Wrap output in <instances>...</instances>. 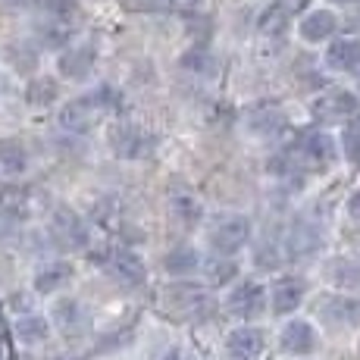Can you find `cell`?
Returning a JSON list of instances; mask_svg holds the SVG:
<instances>
[{
	"mask_svg": "<svg viewBox=\"0 0 360 360\" xmlns=\"http://www.w3.org/2000/svg\"><path fill=\"white\" fill-rule=\"evenodd\" d=\"M304 292H307L304 279H295V276H288V279H279L273 285V310L279 316L295 314V310L301 307V301H304Z\"/></svg>",
	"mask_w": 360,
	"mask_h": 360,
	"instance_id": "cell-16",
	"label": "cell"
},
{
	"mask_svg": "<svg viewBox=\"0 0 360 360\" xmlns=\"http://www.w3.org/2000/svg\"><path fill=\"white\" fill-rule=\"evenodd\" d=\"M110 148L122 160H141V157H148L154 150V135H148L138 126H120L110 135Z\"/></svg>",
	"mask_w": 360,
	"mask_h": 360,
	"instance_id": "cell-5",
	"label": "cell"
},
{
	"mask_svg": "<svg viewBox=\"0 0 360 360\" xmlns=\"http://www.w3.org/2000/svg\"><path fill=\"white\" fill-rule=\"evenodd\" d=\"M29 169V150L19 141H0V172L4 176H22Z\"/></svg>",
	"mask_w": 360,
	"mask_h": 360,
	"instance_id": "cell-23",
	"label": "cell"
},
{
	"mask_svg": "<svg viewBox=\"0 0 360 360\" xmlns=\"http://www.w3.org/2000/svg\"><path fill=\"white\" fill-rule=\"evenodd\" d=\"M338 29V19L332 10H314L307 13V16L301 19V25H297V32H301L304 41H310V44H320V41L332 38Z\"/></svg>",
	"mask_w": 360,
	"mask_h": 360,
	"instance_id": "cell-15",
	"label": "cell"
},
{
	"mask_svg": "<svg viewBox=\"0 0 360 360\" xmlns=\"http://www.w3.org/2000/svg\"><path fill=\"white\" fill-rule=\"evenodd\" d=\"M94 60H98L94 47H85V44L69 47L63 57H60V75H66V79H72V82L88 79L94 69Z\"/></svg>",
	"mask_w": 360,
	"mask_h": 360,
	"instance_id": "cell-14",
	"label": "cell"
},
{
	"mask_svg": "<svg viewBox=\"0 0 360 360\" xmlns=\"http://www.w3.org/2000/svg\"><path fill=\"white\" fill-rule=\"evenodd\" d=\"M266 348V335L257 326H238L226 335V351L232 360H257Z\"/></svg>",
	"mask_w": 360,
	"mask_h": 360,
	"instance_id": "cell-9",
	"label": "cell"
},
{
	"mask_svg": "<svg viewBox=\"0 0 360 360\" xmlns=\"http://www.w3.org/2000/svg\"><path fill=\"white\" fill-rule=\"evenodd\" d=\"M13 332H16L19 342L38 345V342H44V338H47L51 326H47V320H44V316H38V314H19L16 323H13Z\"/></svg>",
	"mask_w": 360,
	"mask_h": 360,
	"instance_id": "cell-22",
	"label": "cell"
},
{
	"mask_svg": "<svg viewBox=\"0 0 360 360\" xmlns=\"http://www.w3.org/2000/svg\"><path fill=\"white\" fill-rule=\"evenodd\" d=\"M288 254L292 257H310L314 251H320V232L307 223V219H295L292 229H288Z\"/></svg>",
	"mask_w": 360,
	"mask_h": 360,
	"instance_id": "cell-18",
	"label": "cell"
},
{
	"mask_svg": "<svg viewBox=\"0 0 360 360\" xmlns=\"http://www.w3.org/2000/svg\"><path fill=\"white\" fill-rule=\"evenodd\" d=\"M101 263L110 279L120 282V285L135 288V285H144V279H148V269H144L141 257L135 251H129V248H110L101 257Z\"/></svg>",
	"mask_w": 360,
	"mask_h": 360,
	"instance_id": "cell-3",
	"label": "cell"
},
{
	"mask_svg": "<svg viewBox=\"0 0 360 360\" xmlns=\"http://www.w3.org/2000/svg\"><path fill=\"white\" fill-rule=\"evenodd\" d=\"M248 129H251L257 138H276L282 129H285V116H282V110H276V107H260L248 116Z\"/></svg>",
	"mask_w": 360,
	"mask_h": 360,
	"instance_id": "cell-21",
	"label": "cell"
},
{
	"mask_svg": "<svg viewBox=\"0 0 360 360\" xmlns=\"http://www.w3.org/2000/svg\"><path fill=\"white\" fill-rule=\"evenodd\" d=\"M263 307H266V292H263L260 282H241V285H235L229 297H226V310H229L232 316H241V320L257 316Z\"/></svg>",
	"mask_w": 360,
	"mask_h": 360,
	"instance_id": "cell-7",
	"label": "cell"
},
{
	"mask_svg": "<svg viewBox=\"0 0 360 360\" xmlns=\"http://www.w3.org/2000/svg\"><path fill=\"white\" fill-rule=\"evenodd\" d=\"M279 345L285 354H295V357H304V354H314L316 351V329L304 320H292L279 335Z\"/></svg>",
	"mask_w": 360,
	"mask_h": 360,
	"instance_id": "cell-10",
	"label": "cell"
},
{
	"mask_svg": "<svg viewBox=\"0 0 360 360\" xmlns=\"http://www.w3.org/2000/svg\"><path fill=\"white\" fill-rule=\"evenodd\" d=\"M53 320H57L63 335H82L88 329V323H91V314H88V307L79 297H66V301H60L53 307Z\"/></svg>",
	"mask_w": 360,
	"mask_h": 360,
	"instance_id": "cell-11",
	"label": "cell"
},
{
	"mask_svg": "<svg viewBox=\"0 0 360 360\" xmlns=\"http://www.w3.org/2000/svg\"><path fill=\"white\" fill-rule=\"evenodd\" d=\"M57 94L60 91H57V82L53 79H34L29 85V91H25V98H29V103L34 110H44L57 101Z\"/></svg>",
	"mask_w": 360,
	"mask_h": 360,
	"instance_id": "cell-28",
	"label": "cell"
},
{
	"mask_svg": "<svg viewBox=\"0 0 360 360\" xmlns=\"http://www.w3.org/2000/svg\"><path fill=\"white\" fill-rule=\"evenodd\" d=\"M301 6H304V0H276V4L266 10V16H263L260 29L266 32V34H269V32H279L282 25H285L297 10H301Z\"/></svg>",
	"mask_w": 360,
	"mask_h": 360,
	"instance_id": "cell-25",
	"label": "cell"
},
{
	"mask_svg": "<svg viewBox=\"0 0 360 360\" xmlns=\"http://www.w3.org/2000/svg\"><path fill=\"white\" fill-rule=\"evenodd\" d=\"M69 282H72V266L57 260V263H47V266L38 269V276H34V292L53 295V292H63Z\"/></svg>",
	"mask_w": 360,
	"mask_h": 360,
	"instance_id": "cell-19",
	"label": "cell"
},
{
	"mask_svg": "<svg viewBox=\"0 0 360 360\" xmlns=\"http://www.w3.org/2000/svg\"><path fill=\"white\" fill-rule=\"evenodd\" d=\"M348 217L360 223V191H354V195H351V200H348Z\"/></svg>",
	"mask_w": 360,
	"mask_h": 360,
	"instance_id": "cell-32",
	"label": "cell"
},
{
	"mask_svg": "<svg viewBox=\"0 0 360 360\" xmlns=\"http://www.w3.org/2000/svg\"><path fill=\"white\" fill-rule=\"evenodd\" d=\"M326 66L338 72H354L360 69V38H338L326 51Z\"/></svg>",
	"mask_w": 360,
	"mask_h": 360,
	"instance_id": "cell-17",
	"label": "cell"
},
{
	"mask_svg": "<svg viewBox=\"0 0 360 360\" xmlns=\"http://www.w3.org/2000/svg\"><path fill=\"white\" fill-rule=\"evenodd\" d=\"M248 241H251V219H248L245 213H223V217L210 226V245L217 254L232 257Z\"/></svg>",
	"mask_w": 360,
	"mask_h": 360,
	"instance_id": "cell-2",
	"label": "cell"
},
{
	"mask_svg": "<svg viewBox=\"0 0 360 360\" xmlns=\"http://www.w3.org/2000/svg\"><path fill=\"white\" fill-rule=\"evenodd\" d=\"M38 10L44 13V19H51V22L72 25L75 19H79V4H75V0H38Z\"/></svg>",
	"mask_w": 360,
	"mask_h": 360,
	"instance_id": "cell-26",
	"label": "cell"
},
{
	"mask_svg": "<svg viewBox=\"0 0 360 360\" xmlns=\"http://www.w3.org/2000/svg\"><path fill=\"white\" fill-rule=\"evenodd\" d=\"M332 4H357V0H332Z\"/></svg>",
	"mask_w": 360,
	"mask_h": 360,
	"instance_id": "cell-34",
	"label": "cell"
},
{
	"mask_svg": "<svg viewBox=\"0 0 360 360\" xmlns=\"http://www.w3.org/2000/svg\"><path fill=\"white\" fill-rule=\"evenodd\" d=\"M163 307L169 310V314L182 316V320H191V316H200L207 307H210V301H207V292H200L195 285H172L166 288L163 295Z\"/></svg>",
	"mask_w": 360,
	"mask_h": 360,
	"instance_id": "cell-6",
	"label": "cell"
},
{
	"mask_svg": "<svg viewBox=\"0 0 360 360\" xmlns=\"http://www.w3.org/2000/svg\"><path fill=\"white\" fill-rule=\"evenodd\" d=\"M200 254L195 248H176V251H169L163 257V269L169 276H191L195 269H200Z\"/></svg>",
	"mask_w": 360,
	"mask_h": 360,
	"instance_id": "cell-24",
	"label": "cell"
},
{
	"mask_svg": "<svg viewBox=\"0 0 360 360\" xmlns=\"http://www.w3.org/2000/svg\"><path fill=\"white\" fill-rule=\"evenodd\" d=\"M200 269L207 273V279H210L213 285H226V282L235 279V273H238V266H235L232 260H226V254H223V260H219V257H210Z\"/></svg>",
	"mask_w": 360,
	"mask_h": 360,
	"instance_id": "cell-29",
	"label": "cell"
},
{
	"mask_svg": "<svg viewBox=\"0 0 360 360\" xmlns=\"http://www.w3.org/2000/svg\"><path fill=\"white\" fill-rule=\"evenodd\" d=\"M182 66H185V69H195V72H204V69L210 66V57H207L204 51H188V53L182 57Z\"/></svg>",
	"mask_w": 360,
	"mask_h": 360,
	"instance_id": "cell-30",
	"label": "cell"
},
{
	"mask_svg": "<svg viewBox=\"0 0 360 360\" xmlns=\"http://www.w3.org/2000/svg\"><path fill=\"white\" fill-rule=\"evenodd\" d=\"M301 157L314 166V169H329V166L335 163L338 150H335V141H332L326 131H310L301 141Z\"/></svg>",
	"mask_w": 360,
	"mask_h": 360,
	"instance_id": "cell-12",
	"label": "cell"
},
{
	"mask_svg": "<svg viewBox=\"0 0 360 360\" xmlns=\"http://www.w3.org/2000/svg\"><path fill=\"white\" fill-rule=\"evenodd\" d=\"M329 279L345 292H360V263L354 260H335L329 266Z\"/></svg>",
	"mask_w": 360,
	"mask_h": 360,
	"instance_id": "cell-27",
	"label": "cell"
},
{
	"mask_svg": "<svg viewBox=\"0 0 360 360\" xmlns=\"http://www.w3.org/2000/svg\"><path fill=\"white\" fill-rule=\"evenodd\" d=\"M169 213L185 229H195L200 219H204V207H200V200L195 195H188V191H176V195L169 198Z\"/></svg>",
	"mask_w": 360,
	"mask_h": 360,
	"instance_id": "cell-20",
	"label": "cell"
},
{
	"mask_svg": "<svg viewBox=\"0 0 360 360\" xmlns=\"http://www.w3.org/2000/svg\"><path fill=\"white\" fill-rule=\"evenodd\" d=\"M357 110V98L351 91H342V88H332V91L320 94L314 101V113L320 120H345Z\"/></svg>",
	"mask_w": 360,
	"mask_h": 360,
	"instance_id": "cell-13",
	"label": "cell"
},
{
	"mask_svg": "<svg viewBox=\"0 0 360 360\" xmlns=\"http://www.w3.org/2000/svg\"><path fill=\"white\" fill-rule=\"evenodd\" d=\"M345 154H348V160H360V131L357 129H348L345 131Z\"/></svg>",
	"mask_w": 360,
	"mask_h": 360,
	"instance_id": "cell-31",
	"label": "cell"
},
{
	"mask_svg": "<svg viewBox=\"0 0 360 360\" xmlns=\"http://www.w3.org/2000/svg\"><path fill=\"white\" fill-rule=\"evenodd\" d=\"M4 88H6V82H4V75H0V94H4Z\"/></svg>",
	"mask_w": 360,
	"mask_h": 360,
	"instance_id": "cell-35",
	"label": "cell"
},
{
	"mask_svg": "<svg viewBox=\"0 0 360 360\" xmlns=\"http://www.w3.org/2000/svg\"><path fill=\"white\" fill-rule=\"evenodd\" d=\"M113 101V91L110 88H101V91L88 94V98H75L69 101L63 110H60V126L72 135H88L94 126H98V116L107 110V103Z\"/></svg>",
	"mask_w": 360,
	"mask_h": 360,
	"instance_id": "cell-1",
	"label": "cell"
},
{
	"mask_svg": "<svg viewBox=\"0 0 360 360\" xmlns=\"http://www.w3.org/2000/svg\"><path fill=\"white\" fill-rule=\"evenodd\" d=\"M320 314L329 326L335 329H351L360 323V297H351V295H329L323 297L320 304Z\"/></svg>",
	"mask_w": 360,
	"mask_h": 360,
	"instance_id": "cell-8",
	"label": "cell"
},
{
	"mask_svg": "<svg viewBox=\"0 0 360 360\" xmlns=\"http://www.w3.org/2000/svg\"><path fill=\"white\" fill-rule=\"evenodd\" d=\"M160 360H191V354H185L182 348H169V351H166V354H163Z\"/></svg>",
	"mask_w": 360,
	"mask_h": 360,
	"instance_id": "cell-33",
	"label": "cell"
},
{
	"mask_svg": "<svg viewBox=\"0 0 360 360\" xmlns=\"http://www.w3.org/2000/svg\"><path fill=\"white\" fill-rule=\"evenodd\" d=\"M51 235L57 238L60 248H72V251H79V248L88 245V226L85 219L79 217L75 210H69V207H57L51 217Z\"/></svg>",
	"mask_w": 360,
	"mask_h": 360,
	"instance_id": "cell-4",
	"label": "cell"
}]
</instances>
